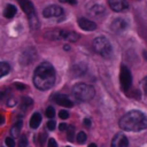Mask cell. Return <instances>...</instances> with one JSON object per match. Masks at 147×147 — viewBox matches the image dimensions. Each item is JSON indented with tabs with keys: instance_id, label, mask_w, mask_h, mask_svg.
<instances>
[{
	"instance_id": "1",
	"label": "cell",
	"mask_w": 147,
	"mask_h": 147,
	"mask_svg": "<svg viewBox=\"0 0 147 147\" xmlns=\"http://www.w3.org/2000/svg\"><path fill=\"white\" fill-rule=\"evenodd\" d=\"M55 78H56V75H55L54 67L48 62H44L39 64L34 70L33 84L38 90L46 91L53 87L55 83Z\"/></svg>"
},
{
	"instance_id": "2",
	"label": "cell",
	"mask_w": 147,
	"mask_h": 147,
	"mask_svg": "<svg viewBox=\"0 0 147 147\" xmlns=\"http://www.w3.org/2000/svg\"><path fill=\"white\" fill-rule=\"evenodd\" d=\"M118 125L124 131H141L147 129V116L139 110H131L121 117Z\"/></svg>"
},
{
	"instance_id": "3",
	"label": "cell",
	"mask_w": 147,
	"mask_h": 147,
	"mask_svg": "<svg viewBox=\"0 0 147 147\" xmlns=\"http://www.w3.org/2000/svg\"><path fill=\"white\" fill-rule=\"evenodd\" d=\"M72 94L78 101H90L95 94V90L92 85L85 83H78L72 88Z\"/></svg>"
},
{
	"instance_id": "4",
	"label": "cell",
	"mask_w": 147,
	"mask_h": 147,
	"mask_svg": "<svg viewBox=\"0 0 147 147\" xmlns=\"http://www.w3.org/2000/svg\"><path fill=\"white\" fill-rule=\"evenodd\" d=\"M93 48L99 55L103 57H109L113 53V47H111L110 41L103 36L96 37L93 40Z\"/></svg>"
},
{
	"instance_id": "5",
	"label": "cell",
	"mask_w": 147,
	"mask_h": 147,
	"mask_svg": "<svg viewBox=\"0 0 147 147\" xmlns=\"http://www.w3.org/2000/svg\"><path fill=\"white\" fill-rule=\"evenodd\" d=\"M45 37L52 40H67V41H77L79 39V34L74 31H65V30H56L49 31L45 33Z\"/></svg>"
},
{
	"instance_id": "6",
	"label": "cell",
	"mask_w": 147,
	"mask_h": 147,
	"mask_svg": "<svg viewBox=\"0 0 147 147\" xmlns=\"http://www.w3.org/2000/svg\"><path fill=\"white\" fill-rule=\"evenodd\" d=\"M17 2L20 3L21 8L24 10V13L28 15L29 17V22L32 29H38L39 22H38V17L34 10V6L32 5V2L30 0H17Z\"/></svg>"
},
{
	"instance_id": "7",
	"label": "cell",
	"mask_w": 147,
	"mask_h": 147,
	"mask_svg": "<svg viewBox=\"0 0 147 147\" xmlns=\"http://www.w3.org/2000/svg\"><path fill=\"white\" fill-rule=\"evenodd\" d=\"M119 82H121V86L123 88L124 92H127L132 85V76H131V71L127 67L122 65L121 67V71H119Z\"/></svg>"
},
{
	"instance_id": "8",
	"label": "cell",
	"mask_w": 147,
	"mask_h": 147,
	"mask_svg": "<svg viewBox=\"0 0 147 147\" xmlns=\"http://www.w3.org/2000/svg\"><path fill=\"white\" fill-rule=\"evenodd\" d=\"M42 15L46 18H49V17H59V16H62L63 15V9L60 6L51 5V6H47L42 10Z\"/></svg>"
},
{
	"instance_id": "9",
	"label": "cell",
	"mask_w": 147,
	"mask_h": 147,
	"mask_svg": "<svg viewBox=\"0 0 147 147\" xmlns=\"http://www.w3.org/2000/svg\"><path fill=\"white\" fill-rule=\"evenodd\" d=\"M127 25L129 24L124 18H115L110 24V30L116 33H119V32H123L124 30H126Z\"/></svg>"
},
{
	"instance_id": "10",
	"label": "cell",
	"mask_w": 147,
	"mask_h": 147,
	"mask_svg": "<svg viewBox=\"0 0 147 147\" xmlns=\"http://www.w3.org/2000/svg\"><path fill=\"white\" fill-rule=\"evenodd\" d=\"M108 3L114 11H125L129 9L126 0H108Z\"/></svg>"
},
{
	"instance_id": "11",
	"label": "cell",
	"mask_w": 147,
	"mask_h": 147,
	"mask_svg": "<svg viewBox=\"0 0 147 147\" xmlns=\"http://www.w3.org/2000/svg\"><path fill=\"white\" fill-rule=\"evenodd\" d=\"M111 147H129V140L125 134L116 133L111 141Z\"/></svg>"
},
{
	"instance_id": "12",
	"label": "cell",
	"mask_w": 147,
	"mask_h": 147,
	"mask_svg": "<svg viewBox=\"0 0 147 147\" xmlns=\"http://www.w3.org/2000/svg\"><path fill=\"white\" fill-rule=\"evenodd\" d=\"M53 100L59 106H62V107H65V108H71L74 106V102L71 101V99L68 95H64V94H55L53 96Z\"/></svg>"
},
{
	"instance_id": "13",
	"label": "cell",
	"mask_w": 147,
	"mask_h": 147,
	"mask_svg": "<svg viewBox=\"0 0 147 147\" xmlns=\"http://www.w3.org/2000/svg\"><path fill=\"white\" fill-rule=\"evenodd\" d=\"M79 28L84 31H94L96 29V23L91 21V20H87V18H84V17H80L78 18L77 21Z\"/></svg>"
},
{
	"instance_id": "14",
	"label": "cell",
	"mask_w": 147,
	"mask_h": 147,
	"mask_svg": "<svg viewBox=\"0 0 147 147\" xmlns=\"http://www.w3.org/2000/svg\"><path fill=\"white\" fill-rule=\"evenodd\" d=\"M87 70V67L85 63L83 62H79V63H76L74 67H72V75L75 77H79V76H83Z\"/></svg>"
},
{
	"instance_id": "15",
	"label": "cell",
	"mask_w": 147,
	"mask_h": 147,
	"mask_svg": "<svg viewBox=\"0 0 147 147\" xmlns=\"http://www.w3.org/2000/svg\"><path fill=\"white\" fill-rule=\"evenodd\" d=\"M105 11H106L105 7L101 6V5H98V3H95V5H93L92 7L88 8V13L92 16H101L102 14H105Z\"/></svg>"
},
{
	"instance_id": "16",
	"label": "cell",
	"mask_w": 147,
	"mask_h": 147,
	"mask_svg": "<svg viewBox=\"0 0 147 147\" xmlns=\"http://www.w3.org/2000/svg\"><path fill=\"white\" fill-rule=\"evenodd\" d=\"M41 123V115L39 113H34L30 118V126L31 129H37Z\"/></svg>"
},
{
	"instance_id": "17",
	"label": "cell",
	"mask_w": 147,
	"mask_h": 147,
	"mask_svg": "<svg viewBox=\"0 0 147 147\" xmlns=\"http://www.w3.org/2000/svg\"><path fill=\"white\" fill-rule=\"evenodd\" d=\"M16 11H17V9L14 5H7L5 8V11H3V15L6 18H13L16 15Z\"/></svg>"
},
{
	"instance_id": "18",
	"label": "cell",
	"mask_w": 147,
	"mask_h": 147,
	"mask_svg": "<svg viewBox=\"0 0 147 147\" xmlns=\"http://www.w3.org/2000/svg\"><path fill=\"white\" fill-rule=\"evenodd\" d=\"M22 124H23V122L21 121V119H18L13 126H11V129H10V134L15 138V137H17L18 134H20V132H21V129H22Z\"/></svg>"
},
{
	"instance_id": "19",
	"label": "cell",
	"mask_w": 147,
	"mask_h": 147,
	"mask_svg": "<svg viewBox=\"0 0 147 147\" xmlns=\"http://www.w3.org/2000/svg\"><path fill=\"white\" fill-rule=\"evenodd\" d=\"M10 70V67L7 62H0V78L6 76Z\"/></svg>"
},
{
	"instance_id": "20",
	"label": "cell",
	"mask_w": 147,
	"mask_h": 147,
	"mask_svg": "<svg viewBox=\"0 0 147 147\" xmlns=\"http://www.w3.org/2000/svg\"><path fill=\"white\" fill-rule=\"evenodd\" d=\"M76 139H77L78 144H84L86 141V139H87V136H86V133L84 131H80V132L77 133V138Z\"/></svg>"
},
{
	"instance_id": "21",
	"label": "cell",
	"mask_w": 147,
	"mask_h": 147,
	"mask_svg": "<svg viewBox=\"0 0 147 147\" xmlns=\"http://www.w3.org/2000/svg\"><path fill=\"white\" fill-rule=\"evenodd\" d=\"M45 114H46V116H47L48 118H53V117L55 116V109H54L52 106H49V107L46 108Z\"/></svg>"
},
{
	"instance_id": "22",
	"label": "cell",
	"mask_w": 147,
	"mask_h": 147,
	"mask_svg": "<svg viewBox=\"0 0 147 147\" xmlns=\"http://www.w3.org/2000/svg\"><path fill=\"white\" fill-rule=\"evenodd\" d=\"M68 129V139L70 141H74V133H75V127L74 126H69Z\"/></svg>"
},
{
	"instance_id": "23",
	"label": "cell",
	"mask_w": 147,
	"mask_h": 147,
	"mask_svg": "<svg viewBox=\"0 0 147 147\" xmlns=\"http://www.w3.org/2000/svg\"><path fill=\"white\" fill-rule=\"evenodd\" d=\"M18 146H20V147H26V146H28V139H26L25 136H23V137L20 138V144H18Z\"/></svg>"
},
{
	"instance_id": "24",
	"label": "cell",
	"mask_w": 147,
	"mask_h": 147,
	"mask_svg": "<svg viewBox=\"0 0 147 147\" xmlns=\"http://www.w3.org/2000/svg\"><path fill=\"white\" fill-rule=\"evenodd\" d=\"M6 145H7L8 147H14V146H15V140H14V138H13V137L6 138Z\"/></svg>"
},
{
	"instance_id": "25",
	"label": "cell",
	"mask_w": 147,
	"mask_h": 147,
	"mask_svg": "<svg viewBox=\"0 0 147 147\" xmlns=\"http://www.w3.org/2000/svg\"><path fill=\"white\" fill-rule=\"evenodd\" d=\"M22 105L25 106V107H28V106L32 105V100H31L30 98H28V96H24L23 100H22Z\"/></svg>"
},
{
	"instance_id": "26",
	"label": "cell",
	"mask_w": 147,
	"mask_h": 147,
	"mask_svg": "<svg viewBox=\"0 0 147 147\" xmlns=\"http://www.w3.org/2000/svg\"><path fill=\"white\" fill-rule=\"evenodd\" d=\"M55 126H56V123H55V121L51 119V121H48V122H47V129H48V130L53 131V130L55 129Z\"/></svg>"
},
{
	"instance_id": "27",
	"label": "cell",
	"mask_w": 147,
	"mask_h": 147,
	"mask_svg": "<svg viewBox=\"0 0 147 147\" xmlns=\"http://www.w3.org/2000/svg\"><path fill=\"white\" fill-rule=\"evenodd\" d=\"M59 116H60V118H62V119H67V118L69 117V113H68L67 110H60Z\"/></svg>"
},
{
	"instance_id": "28",
	"label": "cell",
	"mask_w": 147,
	"mask_h": 147,
	"mask_svg": "<svg viewBox=\"0 0 147 147\" xmlns=\"http://www.w3.org/2000/svg\"><path fill=\"white\" fill-rule=\"evenodd\" d=\"M141 87H142V90H144V93L147 95V76L142 79V82H141Z\"/></svg>"
},
{
	"instance_id": "29",
	"label": "cell",
	"mask_w": 147,
	"mask_h": 147,
	"mask_svg": "<svg viewBox=\"0 0 147 147\" xmlns=\"http://www.w3.org/2000/svg\"><path fill=\"white\" fill-rule=\"evenodd\" d=\"M47 147H57V144L55 141V139H49L48 140V146Z\"/></svg>"
},
{
	"instance_id": "30",
	"label": "cell",
	"mask_w": 147,
	"mask_h": 147,
	"mask_svg": "<svg viewBox=\"0 0 147 147\" xmlns=\"http://www.w3.org/2000/svg\"><path fill=\"white\" fill-rule=\"evenodd\" d=\"M61 2H64V3H70V5H76L77 1L76 0H60Z\"/></svg>"
},
{
	"instance_id": "31",
	"label": "cell",
	"mask_w": 147,
	"mask_h": 147,
	"mask_svg": "<svg viewBox=\"0 0 147 147\" xmlns=\"http://www.w3.org/2000/svg\"><path fill=\"white\" fill-rule=\"evenodd\" d=\"M67 127H68V125H67L65 123H61V124L59 125V129H60V131H64V130H67Z\"/></svg>"
},
{
	"instance_id": "32",
	"label": "cell",
	"mask_w": 147,
	"mask_h": 147,
	"mask_svg": "<svg viewBox=\"0 0 147 147\" xmlns=\"http://www.w3.org/2000/svg\"><path fill=\"white\" fill-rule=\"evenodd\" d=\"M84 124H85V126H87V127H88V126L91 125V121H90L88 118H85V119H84Z\"/></svg>"
},
{
	"instance_id": "33",
	"label": "cell",
	"mask_w": 147,
	"mask_h": 147,
	"mask_svg": "<svg viewBox=\"0 0 147 147\" xmlns=\"http://www.w3.org/2000/svg\"><path fill=\"white\" fill-rule=\"evenodd\" d=\"M16 87H17V88H20V90H23V88H25V86H24V85H22V84H18V83H16Z\"/></svg>"
},
{
	"instance_id": "34",
	"label": "cell",
	"mask_w": 147,
	"mask_h": 147,
	"mask_svg": "<svg viewBox=\"0 0 147 147\" xmlns=\"http://www.w3.org/2000/svg\"><path fill=\"white\" fill-rule=\"evenodd\" d=\"M5 122V118H3V116L2 115H0V124H2Z\"/></svg>"
},
{
	"instance_id": "35",
	"label": "cell",
	"mask_w": 147,
	"mask_h": 147,
	"mask_svg": "<svg viewBox=\"0 0 147 147\" xmlns=\"http://www.w3.org/2000/svg\"><path fill=\"white\" fill-rule=\"evenodd\" d=\"M63 48H64V49H67V51H69V49H70V47H69V46H68V45H65V46H64V47H63Z\"/></svg>"
},
{
	"instance_id": "36",
	"label": "cell",
	"mask_w": 147,
	"mask_h": 147,
	"mask_svg": "<svg viewBox=\"0 0 147 147\" xmlns=\"http://www.w3.org/2000/svg\"><path fill=\"white\" fill-rule=\"evenodd\" d=\"M88 147H96V145H95V144H91Z\"/></svg>"
},
{
	"instance_id": "37",
	"label": "cell",
	"mask_w": 147,
	"mask_h": 147,
	"mask_svg": "<svg viewBox=\"0 0 147 147\" xmlns=\"http://www.w3.org/2000/svg\"><path fill=\"white\" fill-rule=\"evenodd\" d=\"M67 147H70V146H67Z\"/></svg>"
}]
</instances>
